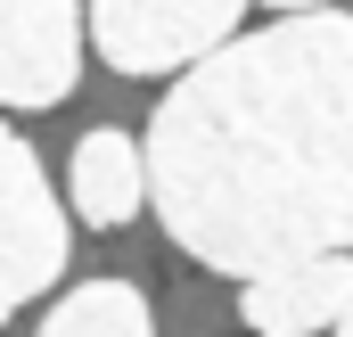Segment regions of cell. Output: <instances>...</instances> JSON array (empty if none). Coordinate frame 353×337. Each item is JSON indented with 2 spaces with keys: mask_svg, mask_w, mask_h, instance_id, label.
Wrapping results in <instances>:
<instances>
[{
  "mask_svg": "<svg viewBox=\"0 0 353 337\" xmlns=\"http://www.w3.org/2000/svg\"><path fill=\"white\" fill-rule=\"evenodd\" d=\"M157 222L205 271L353 255V17L296 8L181 66L140 140Z\"/></svg>",
  "mask_w": 353,
  "mask_h": 337,
  "instance_id": "cell-1",
  "label": "cell"
},
{
  "mask_svg": "<svg viewBox=\"0 0 353 337\" xmlns=\"http://www.w3.org/2000/svg\"><path fill=\"white\" fill-rule=\"evenodd\" d=\"M337 337H353V305H345V313H337Z\"/></svg>",
  "mask_w": 353,
  "mask_h": 337,
  "instance_id": "cell-9",
  "label": "cell"
},
{
  "mask_svg": "<svg viewBox=\"0 0 353 337\" xmlns=\"http://www.w3.org/2000/svg\"><path fill=\"white\" fill-rule=\"evenodd\" d=\"M41 337H157V313L132 280H83V288L58 296Z\"/></svg>",
  "mask_w": 353,
  "mask_h": 337,
  "instance_id": "cell-7",
  "label": "cell"
},
{
  "mask_svg": "<svg viewBox=\"0 0 353 337\" xmlns=\"http://www.w3.org/2000/svg\"><path fill=\"white\" fill-rule=\"evenodd\" d=\"M247 0H90V50L115 75H181L239 33Z\"/></svg>",
  "mask_w": 353,
  "mask_h": 337,
  "instance_id": "cell-2",
  "label": "cell"
},
{
  "mask_svg": "<svg viewBox=\"0 0 353 337\" xmlns=\"http://www.w3.org/2000/svg\"><path fill=\"white\" fill-rule=\"evenodd\" d=\"M66 271V214L25 132L0 124V321Z\"/></svg>",
  "mask_w": 353,
  "mask_h": 337,
  "instance_id": "cell-3",
  "label": "cell"
},
{
  "mask_svg": "<svg viewBox=\"0 0 353 337\" xmlns=\"http://www.w3.org/2000/svg\"><path fill=\"white\" fill-rule=\"evenodd\" d=\"M263 8H279V17H296V8H329V0H263Z\"/></svg>",
  "mask_w": 353,
  "mask_h": 337,
  "instance_id": "cell-8",
  "label": "cell"
},
{
  "mask_svg": "<svg viewBox=\"0 0 353 337\" xmlns=\"http://www.w3.org/2000/svg\"><path fill=\"white\" fill-rule=\"evenodd\" d=\"M83 83V0H0V107H58Z\"/></svg>",
  "mask_w": 353,
  "mask_h": 337,
  "instance_id": "cell-4",
  "label": "cell"
},
{
  "mask_svg": "<svg viewBox=\"0 0 353 337\" xmlns=\"http://www.w3.org/2000/svg\"><path fill=\"white\" fill-rule=\"evenodd\" d=\"M66 198L90 231H123L140 206H148V157L123 124H90L74 140V165H66Z\"/></svg>",
  "mask_w": 353,
  "mask_h": 337,
  "instance_id": "cell-6",
  "label": "cell"
},
{
  "mask_svg": "<svg viewBox=\"0 0 353 337\" xmlns=\"http://www.w3.org/2000/svg\"><path fill=\"white\" fill-rule=\"evenodd\" d=\"M353 305V255H304V263H271L247 280L239 313L255 337H312L337 329V313Z\"/></svg>",
  "mask_w": 353,
  "mask_h": 337,
  "instance_id": "cell-5",
  "label": "cell"
}]
</instances>
